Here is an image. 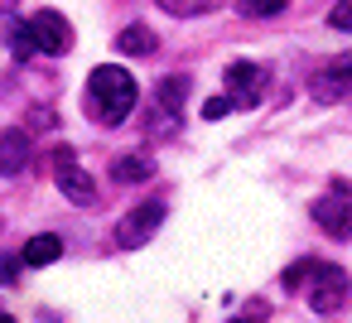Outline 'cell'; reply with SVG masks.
<instances>
[{"label": "cell", "mask_w": 352, "mask_h": 323, "mask_svg": "<svg viewBox=\"0 0 352 323\" xmlns=\"http://www.w3.org/2000/svg\"><path fill=\"white\" fill-rule=\"evenodd\" d=\"M10 54H15V58H30V54H34V34H30V25H10Z\"/></svg>", "instance_id": "14"}, {"label": "cell", "mask_w": 352, "mask_h": 323, "mask_svg": "<svg viewBox=\"0 0 352 323\" xmlns=\"http://www.w3.org/2000/svg\"><path fill=\"white\" fill-rule=\"evenodd\" d=\"M285 5H289V0H236V10L251 15V20H270V15H280Z\"/></svg>", "instance_id": "13"}, {"label": "cell", "mask_w": 352, "mask_h": 323, "mask_svg": "<svg viewBox=\"0 0 352 323\" xmlns=\"http://www.w3.org/2000/svg\"><path fill=\"white\" fill-rule=\"evenodd\" d=\"M116 49H121L126 58H150V54L160 49V39H155L150 25H126V30L116 34Z\"/></svg>", "instance_id": "8"}, {"label": "cell", "mask_w": 352, "mask_h": 323, "mask_svg": "<svg viewBox=\"0 0 352 323\" xmlns=\"http://www.w3.org/2000/svg\"><path fill=\"white\" fill-rule=\"evenodd\" d=\"M63 256V236H54V232H39V236H30L25 241V251H20V265H54Z\"/></svg>", "instance_id": "9"}, {"label": "cell", "mask_w": 352, "mask_h": 323, "mask_svg": "<svg viewBox=\"0 0 352 323\" xmlns=\"http://www.w3.org/2000/svg\"><path fill=\"white\" fill-rule=\"evenodd\" d=\"M25 164H30V140L20 131H6L0 135V174H15Z\"/></svg>", "instance_id": "10"}, {"label": "cell", "mask_w": 352, "mask_h": 323, "mask_svg": "<svg viewBox=\"0 0 352 323\" xmlns=\"http://www.w3.org/2000/svg\"><path fill=\"white\" fill-rule=\"evenodd\" d=\"M73 164V150L68 145H54V169H68Z\"/></svg>", "instance_id": "20"}, {"label": "cell", "mask_w": 352, "mask_h": 323, "mask_svg": "<svg viewBox=\"0 0 352 323\" xmlns=\"http://www.w3.org/2000/svg\"><path fill=\"white\" fill-rule=\"evenodd\" d=\"M342 92H347V87H342L333 73H323V78L314 82V97H323V102H333V97H342Z\"/></svg>", "instance_id": "16"}, {"label": "cell", "mask_w": 352, "mask_h": 323, "mask_svg": "<svg viewBox=\"0 0 352 323\" xmlns=\"http://www.w3.org/2000/svg\"><path fill=\"white\" fill-rule=\"evenodd\" d=\"M184 97H188V78H184V73H174V78H160V87H155V102H160V111H179V107H184Z\"/></svg>", "instance_id": "11"}, {"label": "cell", "mask_w": 352, "mask_h": 323, "mask_svg": "<svg viewBox=\"0 0 352 323\" xmlns=\"http://www.w3.org/2000/svg\"><path fill=\"white\" fill-rule=\"evenodd\" d=\"M155 174V164L145 159V155H121L116 164H111V179L116 183H140V179H150Z\"/></svg>", "instance_id": "12"}, {"label": "cell", "mask_w": 352, "mask_h": 323, "mask_svg": "<svg viewBox=\"0 0 352 323\" xmlns=\"http://www.w3.org/2000/svg\"><path fill=\"white\" fill-rule=\"evenodd\" d=\"M304 285H309V309H314V313H338V309L352 299L347 275H342L338 265H323V260H314V265H309Z\"/></svg>", "instance_id": "2"}, {"label": "cell", "mask_w": 352, "mask_h": 323, "mask_svg": "<svg viewBox=\"0 0 352 323\" xmlns=\"http://www.w3.org/2000/svg\"><path fill=\"white\" fill-rule=\"evenodd\" d=\"M30 34H34V54L63 58V54L73 49V25H68V15H58V10H34V15H30Z\"/></svg>", "instance_id": "3"}, {"label": "cell", "mask_w": 352, "mask_h": 323, "mask_svg": "<svg viewBox=\"0 0 352 323\" xmlns=\"http://www.w3.org/2000/svg\"><path fill=\"white\" fill-rule=\"evenodd\" d=\"M58 188H63V198H68V203H78V208H92V198H97L92 174H87V169H78V164L58 169Z\"/></svg>", "instance_id": "7"}, {"label": "cell", "mask_w": 352, "mask_h": 323, "mask_svg": "<svg viewBox=\"0 0 352 323\" xmlns=\"http://www.w3.org/2000/svg\"><path fill=\"white\" fill-rule=\"evenodd\" d=\"M232 323H246V318H232Z\"/></svg>", "instance_id": "24"}, {"label": "cell", "mask_w": 352, "mask_h": 323, "mask_svg": "<svg viewBox=\"0 0 352 323\" xmlns=\"http://www.w3.org/2000/svg\"><path fill=\"white\" fill-rule=\"evenodd\" d=\"M160 5H164L169 15H203L208 0H160Z\"/></svg>", "instance_id": "15"}, {"label": "cell", "mask_w": 352, "mask_h": 323, "mask_svg": "<svg viewBox=\"0 0 352 323\" xmlns=\"http://www.w3.org/2000/svg\"><path fill=\"white\" fill-rule=\"evenodd\" d=\"M328 73H333L342 87H352V49H347V54H338V58L328 63Z\"/></svg>", "instance_id": "17"}, {"label": "cell", "mask_w": 352, "mask_h": 323, "mask_svg": "<svg viewBox=\"0 0 352 323\" xmlns=\"http://www.w3.org/2000/svg\"><path fill=\"white\" fill-rule=\"evenodd\" d=\"M261 92H265V68H256V63H232L227 68V97H232V107H256Z\"/></svg>", "instance_id": "6"}, {"label": "cell", "mask_w": 352, "mask_h": 323, "mask_svg": "<svg viewBox=\"0 0 352 323\" xmlns=\"http://www.w3.org/2000/svg\"><path fill=\"white\" fill-rule=\"evenodd\" d=\"M160 222H164V203H140V208H131V212L121 217V227H116V246H126V251L145 246V241L160 232Z\"/></svg>", "instance_id": "5"}, {"label": "cell", "mask_w": 352, "mask_h": 323, "mask_svg": "<svg viewBox=\"0 0 352 323\" xmlns=\"http://www.w3.org/2000/svg\"><path fill=\"white\" fill-rule=\"evenodd\" d=\"M328 25L333 30H352V0H338V5L328 10Z\"/></svg>", "instance_id": "18"}, {"label": "cell", "mask_w": 352, "mask_h": 323, "mask_svg": "<svg viewBox=\"0 0 352 323\" xmlns=\"http://www.w3.org/2000/svg\"><path fill=\"white\" fill-rule=\"evenodd\" d=\"M0 5H15V0H0Z\"/></svg>", "instance_id": "23"}, {"label": "cell", "mask_w": 352, "mask_h": 323, "mask_svg": "<svg viewBox=\"0 0 352 323\" xmlns=\"http://www.w3.org/2000/svg\"><path fill=\"white\" fill-rule=\"evenodd\" d=\"M0 323H15V318H10V313H0Z\"/></svg>", "instance_id": "22"}, {"label": "cell", "mask_w": 352, "mask_h": 323, "mask_svg": "<svg viewBox=\"0 0 352 323\" xmlns=\"http://www.w3.org/2000/svg\"><path fill=\"white\" fill-rule=\"evenodd\" d=\"M314 222H318L328 236H338V241L352 236V198H347V183H333V188L314 203Z\"/></svg>", "instance_id": "4"}, {"label": "cell", "mask_w": 352, "mask_h": 323, "mask_svg": "<svg viewBox=\"0 0 352 323\" xmlns=\"http://www.w3.org/2000/svg\"><path fill=\"white\" fill-rule=\"evenodd\" d=\"M227 111H232V97H208V107H203V116H208V121H222Z\"/></svg>", "instance_id": "19"}, {"label": "cell", "mask_w": 352, "mask_h": 323, "mask_svg": "<svg viewBox=\"0 0 352 323\" xmlns=\"http://www.w3.org/2000/svg\"><path fill=\"white\" fill-rule=\"evenodd\" d=\"M15 270H20L15 260H0V285H10V280H15Z\"/></svg>", "instance_id": "21"}, {"label": "cell", "mask_w": 352, "mask_h": 323, "mask_svg": "<svg viewBox=\"0 0 352 323\" xmlns=\"http://www.w3.org/2000/svg\"><path fill=\"white\" fill-rule=\"evenodd\" d=\"M140 102V87H135V73H126L121 63H102L92 68L87 78V111L102 121V126H121Z\"/></svg>", "instance_id": "1"}]
</instances>
